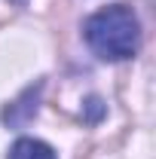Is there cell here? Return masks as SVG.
<instances>
[{
  "instance_id": "1",
  "label": "cell",
  "mask_w": 156,
  "mask_h": 159,
  "mask_svg": "<svg viewBox=\"0 0 156 159\" xmlns=\"http://www.w3.org/2000/svg\"><path fill=\"white\" fill-rule=\"evenodd\" d=\"M83 37L89 49L104 61H122L132 58L141 43V28H138L135 12L122 3H110L104 9L92 12L83 25Z\"/></svg>"
},
{
  "instance_id": "2",
  "label": "cell",
  "mask_w": 156,
  "mask_h": 159,
  "mask_svg": "<svg viewBox=\"0 0 156 159\" xmlns=\"http://www.w3.org/2000/svg\"><path fill=\"white\" fill-rule=\"evenodd\" d=\"M9 159H58V156L49 144H43L37 138H19L9 150Z\"/></svg>"
},
{
  "instance_id": "3",
  "label": "cell",
  "mask_w": 156,
  "mask_h": 159,
  "mask_svg": "<svg viewBox=\"0 0 156 159\" xmlns=\"http://www.w3.org/2000/svg\"><path fill=\"white\" fill-rule=\"evenodd\" d=\"M16 3H19V6H25V3H28V0H16Z\"/></svg>"
}]
</instances>
